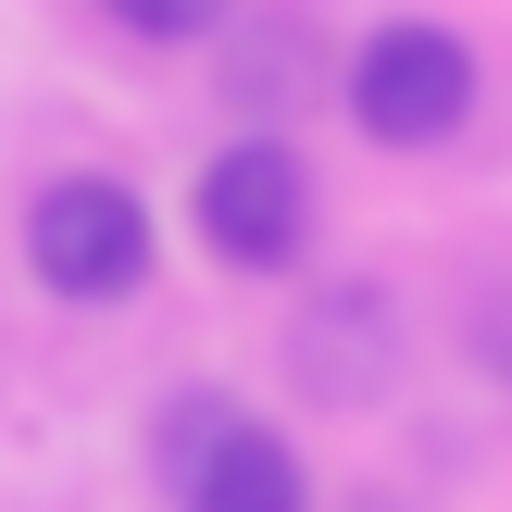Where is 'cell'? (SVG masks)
<instances>
[{
    "label": "cell",
    "mask_w": 512,
    "mask_h": 512,
    "mask_svg": "<svg viewBox=\"0 0 512 512\" xmlns=\"http://www.w3.org/2000/svg\"><path fill=\"white\" fill-rule=\"evenodd\" d=\"M338 100H350V125H363L375 150H450V138L475 125V100H488V63H475L463 25L388 13V25H363V38H350Z\"/></svg>",
    "instance_id": "1"
},
{
    "label": "cell",
    "mask_w": 512,
    "mask_h": 512,
    "mask_svg": "<svg viewBox=\"0 0 512 512\" xmlns=\"http://www.w3.org/2000/svg\"><path fill=\"white\" fill-rule=\"evenodd\" d=\"M188 225H200V250H213L225 275H300L313 263V225H325V188H313V163H300L288 125H238V138L200 163Z\"/></svg>",
    "instance_id": "2"
},
{
    "label": "cell",
    "mask_w": 512,
    "mask_h": 512,
    "mask_svg": "<svg viewBox=\"0 0 512 512\" xmlns=\"http://www.w3.org/2000/svg\"><path fill=\"white\" fill-rule=\"evenodd\" d=\"M150 263H163V225H150V200L125 188V175H50V188L25 200V275H38L50 300H75V313L138 300Z\"/></svg>",
    "instance_id": "3"
},
{
    "label": "cell",
    "mask_w": 512,
    "mask_h": 512,
    "mask_svg": "<svg viewBox=\"0 0 512 512\" xmlns=\"http://www.w3.org/2000/svg\"><path fill=\"white\" fill-rule=\"evenodd\" d=\"M288 388L313 413H375L400 388V300L375 275H325L313 300L288 313Z\"/></svg>",
    "instance_id": "4"
},
{
    "label": "cell",
    "mask_w": 512,
    "mask_h": 512,
    "mask_svg": "<svg viewBox=\"0 0 512 512\" xmlns=\"http://www.w3.org/2000/svg\"><path fill=\"white\" fill-rule=\"evenodd\" d=\"M175 512H313V463H300L263 413H238L213 438V463L175 488Z\"/></svg>",
    "instance_id": "5"
},
{
    "label": "cell",
    "mask_w": 512,
    "mask_h": 512,
    "mask_svg": "<svg viewBox=\"0 0 512 512\" xmlns=\"http://www.w3.org/2000/svg\"><path fill=\"white\" fill-rule=\"evenodd\" d=\"M238 413H250L238 388H175L163 413H150V475H163V500L188 488L200 463H213V438H225V425H238Z\"/></svg>",
    "instance_id": "6"
},
{
    "label": "cell",
    "mask_w": 512,
    "mask_h": 512,
    "mask_svg": "<svg viewBox=\"0 0 512 512\" xmlns=\"http://www.w3.org/2000/svg\"><path fill=\"white\" fill-rule=\"evenodd\" d=\"M100 13L125 25V38H150V50H175V38H213L238 0H100Z\"/></svg>",
    "instance_id": "7"
},
{
    "label": "cell",
    "mask_w": 512,
    "mask_h": 512,
    "mask_svg": "<svg viewBox=\"0 0 512 512\" xmlns=\"http://www.w3.org/2000/svg\"><path fill=\"white\" fill-rule=\"evenodd\" d=\"M350 512H425L413 488H363V500H350Z\"/></svg>",
    "instance_id": "8"
},
{
    "label": "cell",
    "mask_w": 512,
    "mask_h": 512,
    "mask_svg": "<svg viewBox=\"0 0 512 512\" xmlns=\"http://www.w3.org/2000/svg\"><path fill=\"white\" fill-rule=\"evenodd\" d=\"M488 338H500V375H512V300H500V313H488Z\"/></svg>",
    "instance_id": "9"
}]
</instances>
